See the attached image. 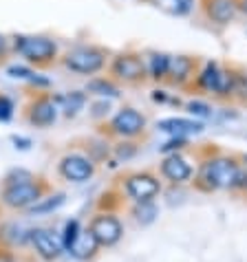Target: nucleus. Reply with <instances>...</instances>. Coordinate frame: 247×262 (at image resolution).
Instances as JSON below:
<instances>
[{"instance_id":"f257e3e1","label":"nucleus","mask_w":247,"mask_h":262,"mask_svg":"<svg viewBox=\"0 0 247 262\" xmlns=\"http://www.w3.org/2000/svg\"><path fill=\"white\" fill-rule=\"evenodd\" d=\"M238 172H241V167H238L236 161H232V159H225V157L212 159V161H208L201 167L199 185L208 192L225 190V187H236Z\"/></svg>"},{"instance_id":"f03ea898","label":"nucleus","mask_w":247,"mask_h":262,"mask_svg":"<svg viewBox=\"0 0 247 262\" xmlns=\"http://www.w3.org/2000/svg\"><path fill=\"white\" fill-rule=\"evenodd\" d=\"M64 64L75 73L93 75V73H97L101 67H104V53H101L99 49H93V47H77V49L67 53Z\"/></svg>"},{"instance_id":"7ed1b4c3","label":"nucleus","mask_w":247,"mask_h":262,"mask_svg":"<svg viewBox=\"0 0 247 262\" xmlns=\"http://www.w3.org/2000/svg\"><path fill=\"white\" fill-rule=\"evenodd\" d=\"M89 229H91V234L95 236L99 247L117 245L121 240V236H123V227H121L119 218L113 216V214H99V216H95L91 221Z\"/></svg>"},{"instance_id":"20e7f679","label":"nucleus","mask_w":247,"mask_h":262,"mask_svg":"<svg viewBox=\"0 0 247 262\" xmlns=\"http://www.w3.org/2000/svg\"><path fill=\"white\" fill-rule=\"evenodd\" d=\"M42 199V187L35 183V181H29V183H20V185H7L3 192V201L7 207L13 209H25L35 205Z\"/></svg>"},{"instance_id":"39448f33","label":"nucleus","mask_w":247,"mask_h":262,"mask_svg":"<svg viewBox=\"0 0 247 262\" xmlns=\"http://www.w3.org/2000/svg\"><path fill=\"white\" fill-rule=\"evenodd\" d=\"M199 84H201V89L219 93V95H228V93H232L236 89L234 75L228 71H221L216 62H210L208 67L203 69V73L199 75Z\"/></svg>"},{"instance_id":"423d86ee","label":"nucleus","mask_w":247,"mask_h":262,"mask_svg":"<svg viewBox=\"0 0 247 262\" xmlns=\"http://www.w3.org/2000/svg\"><path fill=\"white\" fill-rule=\"evenodd\" d=\"M159 192H161V185L150 174H133L126 179V194L137 203H152Z\"/></svg>"},{"instance_id":"0eeeda50","label":"nucleus","mask_w":247,"mask_h":262,"mask_svg":"<svg viewBox=\"0 0 247 262\" xmlns=\"http://www.w3.org/2000/svg\"><path fill=\"white\" fill-rule=\"evenodd\" d=\"M16 49L31 62H49L55 55V42L47 38H18Z\"/></svg>"},{"instance_id":"6e6552de","label":"nucleus","mask_w":247,"mask_h":262,"mask_svg":"<svg viewBox=\"0 0 247 262\" xmlns=\"http://www.w3.org/2000/svg\"><path fill=\"white\" fill-rule=\"evenodd\" d=\"M60 172L64 179L73 181V183H84L93 177L95 167H93L91 159H86L82 155H67L60 161Z\"/></svg>"},{"instance_id":"1a4fd4ad","label":"nucleus","mask_w":247,"mask_h":262,"mask_svg":"<svg viewBox=\"0 0 247 262\" xmlns=\"http://www.w3.org/2000/svg\"><path fill=\"white\" fill-rule=\"evenodd\" d=\"M29 240H31L33 249L38 251V256L47 262H53L60 258L62 253V243L57 240L49 229H31L29 231Z\"/></svg>"},{"instance_id":"9d476101","label":"nucleus","mask_w":247,"mask_h":262,"mask_svg":"<svg viewBox=\"0 0 247 262\" xmlns=\"http://www.w3.org/2000/svg\"><path fill=\"white\" fill-rule=\"evenodd\" d=\"M143 128H146V117L133 108H123L113 119V130L123 137H137L139 133H143Z\"/></svg>"},{"instance_id":"9b49d317","label":"nucleus","mask_w":247,"mask_h":262,"mask_svg":"<svg viewBox=\"0 0 247 262\" xmlns=\"http://www.w3.org/2000/svg\"><path fill=\"white\" fill-rule=\"evenodd\" d=\"M113 73L121 79H128V82H137L146 75V67L137 55H121L113 62Z\"/></svg>"},{"instance_id":"f8f14e48","label":"nucleus","mask_w":247,"mask_h":262,"mask_svg":"<svg viewBox=\"0 0 247 262\" xmlns=\"http://www.w3.org/2000/svg\"><path fill=\"white\" fill-rule=\"evenodd\" d=\"M161 174L172 183H186L192 177V165L179 155H170L163 159L161 163Z\"/></svg>"},{"instance_id":"ddd939ff","label":"nucleus","mask_w":247,"mask_h":262,"mask_svg":"<svg viewBox=\"0 0 247 262\" xmlns=\"http://www.w3.org/2000/svg\"><path fill=\"white\" fill-rule=\"evenodd\" d=\"M157 128L161 133H168L172 137H183L186 135H199L203 126L199 121H192V119H181V117H170V119H161L157 123Z\"/></svg>"},{"instance_id":"4468645a","label":"nucleus","mask_w":247,"mask_h":262,"mask_svg":"<svg viewBox=\"0 0 247 262\" xmlns=\"http://www.w3.org/2000/svg\"><path fill=\"white\" fill-rule=\"evenodd\" d=\"M99 249V243L95 240V236L91 234V229H82L79 231L77 240L73 243V247H71V253L77 258V260H89L95 256V251Z\"/></svg>"},{"instance_id":"2eb2a0df","label":"nucleus","mask_w":247,"mask_h":262,"mask_svg":"<svg viewBox=\"0 0 247 262\" xmlns=\"http://www.w3.org/2000/svg\"><path fill=\"white\" fill-rule=\"evenodd\" d=\"M55 104L51 99H38L31 108V121L35 126H49V123L55 121Z\"/></svg>"},{"instance_id":"dca6fc26","label":"nucleus","mask_w":247,"mask_h":262,"mask_svg":"<svg viewBox=\"0 0 247 262\" xmlns=\"http://www.w3.org/2000/svg\"><path fill=\"white\" fill-rule=\"evenodd\" d=\"M208 13H210V18L214 20V23H219V25H225V23H230L232 18H234V0H210L208 3Z\"/></svg>"},{"instance_id":"f3484780","label":"nucleus","mask_w":247,"mask_h":262,"mask_svg":"<svg viewBox=\"0 0 247 262\" xmlns=\"http://www.w3.org/2000/svg\"><path fill=\"white\" fill-rule=\"evenodd\" d=\"M190 73H192V60L190 57H174V60H170V75L174 82H186L188 77H190Z\"/></svg>"},{"instance_id":"a211bd4d","label":"nucleus","mask_w":247,"mask_h":262,"mask_svg":"<svg viewBox=\"0 0 247 262\" xmlns=\"http://www.w3.org/2000/svg\"><path fill=\"white\" fill-rule=\"evenodd\" d=\"M64 199H67L64 194H55V196H49V199H40L38 203H35V205L29 207V212H31L33 216L55 212L57 207H62V205H64Z\"/></svg>"},{"instance_id":"6ab92c4d","label":"nucleus","mask_w":247,"mask_h":262,"mask_svg":"<svg viewBox=\"0 0 247 262\" xmlns=\"http://www.w3.org/2000/svg\"><path fill=\"white\" fill-rule=\"evenodd\" d=\"M170 73V57L163 53H157L150 57V75L155 79H161Z\"/></svg>"},{"instance_id":"aec40b11","label":"nucleus","mask_w":247,"mask_h":262,"mask_svg":"<svg viewBox=\"0 0 247 262\" xmlns=\"http://www.w3.org/2000/svg\"><path fill=\"white\" fill-rule=\"evenodd\" d=\"M60 101L64 104V113L67 115H77L79 111H82V106H84V93H71V95L67 97H60Z\"/></svg>"},{"instance_id":"412c9836","label":"nucleus","mask_w":247,"mask_h":262,"mask_svg":"<svg viewBox=\"0 0 247 262\" xmlns=\"http://www.w3.org/2000/svg\"><path fill=\"white\" fill-rule=\"evenodd\" d=\"M159 5L161 7H168L172 13H177V16H186V13L192 11L194 7V0H159Z\"/></svg>"},{"instance_id":"4be33fe9","label":"nucleus","mask_w":247,"mask_h":262,"mask_svg":"<svg viewBox=\"0 0 247 262\" xmlns=\"http://www.w3.org/2000/svg\"><path fill=\"white\" fill-rule=\"evenodd\" d=\"M79 231H82V229H79V223L75 221V218L64 225V236H62V247H64V249H71V247H73V243L79 236Z\"/></svg>"},{"instance_id":"5701e85b","label":"nucleus","mask_w":247,"mask_h":262,"mask_svg":"<svg viewBox=\"0 0 247 262\" xmlns=\"http://www.w3.org/2000/svg\"><path fill=\"white\" fill-rule=\"evenodd\" d=\"M155 216H157V207L152 205V203H139L135 209V218L139 221L141 225H148L155 221Z\"/></svg>"},{"instance_id":"b1692460","label":"nucleus","mask_w":247,"mask_h":262,"mask_svg":"<svg viewBox=\"0 0 247 262\" xmlns=\"http://www.w3.org/2000/svg\"><path fill=\"white\" fill-rule=\"evenodd\" d=\"M89 91L97 93V95H108V97H117L119 91L115 89L111 82H106V79H97V82H91L89 84Z\"/></svg>"},{"instance_id":"393cba45","label":"nucleus","mask_w":247,"mask_h":262,"mask_svg":"<svg viewBox=\"0 0 247 262\" xmlns=\"http://www.w3.org/2000/svg\"><path fill=\"white\" fill-rule=\"evenodd\" d=\"M7 185H20V183H29V181H33V174L27 172V170H13L7 174Z\"/></svg>"},{"instance_id":"a878e982","label":"nucleus","mask_w":247,"mask_h":262,"mask_svg":"<svg viewBox=\"0 0 247 262\" xmlns=\"http://www.w3.org/2000/svg\"><path fill=\"white\" fill-rule=\"evenodd\" d=\"M188 113L197 115V117H210V115H212V108L208 104H203V101H190V104H188Z\"/></svg>"},{"instance_id":"bb28decb","label":"nucleus","mask_w":247,"mask_h":262,"mask_svg":"<svg viewBox=\"0 0 247 262\" xmlns=\"http://www.w3.org/2000/svg\"><path fill=\"white\" fill-rule=\"evenodd\" d=\"M13 115V104L11 99L7 97H0V121H7Z\"/></svg>"},{"instance_id":"cd10ccee","label":"nucleus","mask_w":247,"mask_h":262,"mask_svg":"<svg viewBox=\"0 0 247 262\" xmlns=\"http://www.w3.org/2000/svg\"><path fill=\"white\" fill-rule=\"evenodd\" d=\"M181 148H186V139L183 137H172L168 143L161 145V152H174V150H181Z\"/></svg>"},{"instance_id":"c85d7f7f","label":"nucleus","mask_w":247,"mask_h":262,"mask_svg":"<svg viewBox=\"0 0 247 262\" xmlns=\"http://www.w3.org/2000/svg\"><path fill=\"white\" fill-rule=\"evenodd\" d=\"M7 73H9L11 77H20V79H31L33 77V73L29 69H25V67H9Z\"/></svg>"},{"instance_id":"c756f323","label":"nucleus","mask_w":247,"mask_h":262,"mask_svg":"<svg viewBox=\"0 0 247 262\" xmlns=\"http://www.w3.org/2000/svg\"><path fill=\"white\" fill-rule=\"evenodd\" d=\"M0 262H16V258H13V253H11V251L0 249Z\"/></svg>"},{"instance_id":"7c9ffc66","label":"nucleus","mask_w":247,"mask_h":262,"mask_svg":"<svg viewBox=\"0 0 247 262\" xmlns=\"http://www.w3.org/2000/svg\"><path fill=\"white\" fill-rule=\"evenodd\" d=\"M13 143H16V148H29V143H31V141H29V139H18V137H13Z\"/></svg>"},{"instance_id":"2f4dec72","label":"nucleus","mask_w":247,"mask_h":262,"mask_svg":"<svg viewBox=\"0 0 247 262\" xmlns=\"http://www.w3.org/2000/svg\"><path fill=\"white\" fill-rule=\"evenodd\" d=\"M3 51H5V38L0 35V53H3Z\"/></svg>"},{"instance_id":"473e14b6","label":"nucleus","mask_w":247,"mask_h":262,"mask_svg":"<svg viewBox=\"0 0 247 262\" xmlns=\"http://www.w3.org/2000/svg\"><path fill=\"white\" fill-rule=\"evenodd\" d=\"M241 9L247 13V0H241Z\"/></svg>"}]
</instances>
